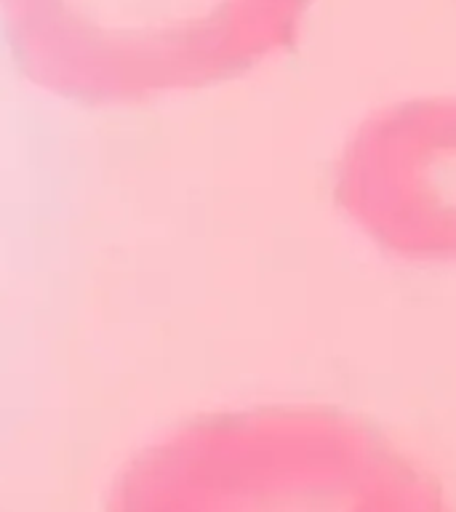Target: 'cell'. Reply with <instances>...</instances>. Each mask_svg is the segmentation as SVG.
<instances>
[{"mask_svg":"<svg viewBox=\"0 0 456 512\" xmlns=\"http://www.w3.org/2000/svg\"><path fill=\"white\" fill-rule=\"evenodd\" d=\"M334 195L387 254L456 262V96H414L371 112L344 144Z\"/></svg>","mask_w":456,"mask_h":512,"instance_id":"obj_1","label":"cell"}]
</instances>
